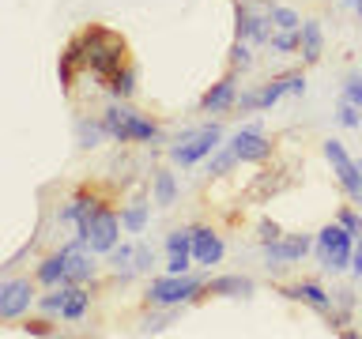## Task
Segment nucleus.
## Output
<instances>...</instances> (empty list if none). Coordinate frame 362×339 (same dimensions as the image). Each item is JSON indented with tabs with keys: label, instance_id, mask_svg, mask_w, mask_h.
<instances>
[{
	"label": "nucleus",
	"instance_id": "nucleus-4",
	"mask_svg": "<svg viewBox=\"0 0 362 339\" xmlns=\"http://www.w3.org/2000/svg\"><path fill=\"white\" fill-rule=\"evenodd\" d=\"M223 140V124H204V129H189L181 132L174 147H170V158H174L177 166H197L200 158H208L215 147Z\"/></svg>",
	"mask_w": 362,
	"mask_h": 339
},
{
	"label": "nucleus",
	"instance_id": "nucleus-35",
	"mask_svg": "<svg viewBox=\"0 0 362 339\" xmlns=\"http://www.w3.org/2000/svg\"><path fill=\"white\" fill-rule=\"evenodd\" d=\"M189 260H192V253H170L166 271H170V275H185V271H189Z\"/></svg>",
	"mask_w": 362,
	"mask_h": 339
},
{
	"label": "nucleus",
	"instance_id": "nucleus-21",
	"mask_svg": "<svg viewBox=\"0 0 362 339\" xmlns=\"http://www.w3.org/2000/svg\"><path fill=\"white\" fill-rule=\"evenodd\" d=\"M106 136L110 132H106V124H102V121H87V117L76 121V143L79 147H98Z\"/></svg>",
	"mask_w": 362,
	"mask_h": 339
},
{
	"label": "nucleus",
	"instance_id": "nucleus-39",
	"mask_svg": "<svg viewBox=\"0 0 362 339\" xmlns=\"http://www.w3.org/2000/svg\"><path fill=\"white\" fill-rule=\"evenodd\" d=\"M344 4H347L351 11H355V16H358V19H362V0H344Z\"/></svg>",
	"mask_w": 362,
	"mask_h": 339
},
{
	"label": "nucleus",
	"instance_id": "nucleus-37",
	"mask_svg": "<svg viewBox=\"0 0 362 339\" xmlns=\"http://www.w3.org/2000/svg\"><path fill=\"white\" fill-rule=\"evenodd\" d=\"M339 222H344V226H347V230L355 234V237H362V219H358L355 211H339Z\"/></svg>",
	"mask_w": 362,
	"mask_h": 339
},
{
	"label": "nucleus",
	"instance_id": "nucleus-32",
	"mask_svg": "<svg viewBox=\"0 0 362 339\" xmlns=\"http://www.w3.org/2000/svg\"><path fill=\"white\" fill-rule=\"evenodd\" d=\"M344 98H351V102L362 109V76H358V72H351V76L344 79Z\"/></svg>",
	"mask_w": 362,
	"mask_h": 339
},
{
	"label": "nucleus",
	"instance_id": "nucleus-2",
	"mask_svg": "<svg viewBox=\"0 0 362 339\" xmlns=\"http://www.w3.org/2000/svg\"><path fill=\"white\" fill-rule=\"evenodd\" d=\"M313 249H317V264L336 275V271L351 268V260H355V234H351L344 222L325 226V230L317 234V245Z\"/></svg>",
	"mask_w": 362,
	"mask_h": 339
},
{
	"label": "nucleus",
	"instance_id": "nucleus-29",
	"mask_svg": "<svg viewBox=\"0 0 362 339\" xmlns=\"http://www.w3.org/2000/svg\"><path fill=\"white\" fill-rule=\"evenodd\" d=\"M272 23H276L279 30H302V19L294 16L291 8H272Z\"/></svg>",
	"mask_w": 362,
	"mask_h": 339
},
{
	"label": "nucleus",
	"instance_id": "nucleus-28",
	"mask_svg": "<svg viewBox=\"0 0 362 339\" xmlns=\"http://www.w3.org/2000/svg\"><path fill=\"white\" fill-rule=\"evenodd\" d=\"M336 121L344 124V129H362V117H358V106L351 98L339 102V109H336Z\"/></svg>",
	"mask_w": 362,
	"mask_h": 339
},
{
	"label": "nucleus",
	"instance_id": "nucleus-7",
	"mask_svg": "<svg viewBox=\"0 0 362 339\" xmlns=\"http://www.w3.org/2000/svg\"><path fill=\"white\" fill-rule=\"evenodd\" d=\"M305 253H310V237H305V234L279 237V242L264 245V268L268 271H287L291 264H298Z\"/></svg>",
	"mask_w": 362,
	"mask_h": 339
},
{
	"label": "nucleus",
	"instance_id": "nucleus-38",
	"mask_svg": "<svg viewBox=\"0 0 362 339\" xmlns=\"http://www.w3.org/2000/svg\"><path fill=\"white\" fill-rule=\"evenodd\" d=\"M351 268H355V275L362 279V237H358V245H355V260H351Z\"/></svg>",
	"mask_w": 362,
	"mask_h": 339
},
{
	"label": "nucleus",
	"instance_id": "nucleus-9",
	"mask_svg": "<svg viewBox=\"0 0 362 339\" xmlns=\"http://www.w3.org/2000/svg\"><path fill=\"white\" fill-rule=\"evenodd\" d=\"M30 302H34L30 279H4V282H0V316H4V321L23 316L30 309Z\"/></svg>",
	"mask_w": 362,
	"mask_h": 339
},
{
	"label": "nucleus",
	"instance_id": "nucleus-26",
	"mask_svg": "<svg viewBox=\"0 0 362 339\" xmlns=\"http://www.w3.org/2000/svg\"><path fill=\"white\" fill-rule=\"evenodd\" d=\"M234 162H238V155L230 151V147H223V151H215V158L208 155V174L211 177H223L226 170H234Z\"/></svg>",
	"mask_w": 362,
	"mask_h": 339
},
{
	"label": "nucleus",
	"instance_id": "nucleus-14",
	"mask_svg": "<svg viewBox=\"0 0 362 339\" xmlns=\"http://www.w3.org/2000/svg\"><path fill=\"white\" fill-rule=\"evenodd\" d=\"M283 294L294 298V302H305L313 313H321V316H332V309H336L332 294H328L325 287H317V282H298V287H291V290H283Z\"/></svg>",
	"mask_w": 362,
	"mask_h": 339
},
{
	"label": "nucleus",
	"instance_id": "nucleus-10",
	"mask_svg": "<svg viewBox=\"0 0 362 339\" xmlns=\"http://www.w3.org/2000/svg\"><path fill=\"white\" fill-rule=\"evenodd\" d=\"M268 23H272V11H257L253 4H238V38H245L253 45H268L272 42Z\"/></svg>",
	"mask_w": 362,
	"mask_h": 339
},
{
	"label": "nucleus",
	"instance_id": "nucleus-20",
	"mask_svg": "<svg viewBox=\"0 0 362 339\" xmlns=\"http://www.w3.org/2000/svg\"><path fill=\"white\" fill-rule=\"evenodd\" d=\"M155 203L158 208H174V200H177V181L170 170H155Z\"/></svg>",
	"mask_w": 362,
	"mask_h": 339
},
{
	"label": "nucleus",
	"instance_id": "nucleus-25",
	"mask_svg": "<svg viewBox=\"0 0 362 339\" xmlns=\"http://www.w3.org/2000/svg\"><path fill=\"white\" fill-rule=\"evenodd\" d=\"M132 90H136V72H132V68L113 72V83H110V95H113V98H129Z\"/></svg>",
	"mask_w": 362,
	"mask_h": 339
},
{
	"label": "nucleus",
	"instance_id": "nucleus-24",
	"mask_svg": "<svg viewBox=\"0 0 362 339\" xmlns=\"http://www.w3.org/2000/svg\"><path fill=\"white\" fill-rule=\"evenodd\" d=\"M268 45L276 53H294V49H302V30H279V34H272Z\"/></svg>",
	"mask_w": 362,
	"mask_h": 339
},
{
	"label": "nucleus",
	"instance_id": "nucleus-30",
	"mask_svg": "<svg viewBox=\"0 0 362 339\" xmlns=\"http://www.w3.org/2000/svg\"><path fill=\"white\" fill-rule=\"evenodd\" d=\"M166 253H192V230H174L166 237Z\"/></svg>",
	"mask_w": 362,
	"mask_h": 339
},
{
	"label": "nucleus",
	"instance_id": "nucleus-17",
	"mask_svg": "<svg viewBox=\"0 0 362 339\" xmlns=\"http://www.w3.org/2000/svg\"><path fill=\"white\" fill-rule=\"evenodd\" d=\"M208 290L223 294V298H249V294H253V279H245V275H219V279L208 282Z\"/></svg>",
	"mask_w": 362,
	"mask_h": 339
},
{
	"label": "nucleus",
	"instance_id": "nucleus-13",
	"mask_svg": "<svg viewBox=\"0 0 362 339\" xmlns=\"http://www.w3.org/2000/svg\"><path fill=\"white\" fill-rule=\"evenodd\" d=\"M223 237L215 234V230H208V226H197L192 230V260L197 264H204V268H211V264H219L223 260Z\"/></svg>",
	"mask_w": 362,
	"mask_h": 339
},
{
	"label": "nucleus",
	"instance_id": "nucleus-15",
	"mask_svg": "<svg viewBox=\"0 0 362 339\" xmlns=\"http://www.w3.org/2000/svg\"><path fill=\"white\" fill-rule=\"evenodd\" d=\"M238 102V83H234V76H226L223 83H215L208 95L200 98V109L204 113H226Z\"/></svg>",
	"mask_w": 362,
	"mask_h": 339
},
{
	"label": "nucleus",
	"instance_id": "nucleus-23",
	"mask_svg": "<svg viewBox=\"0 0 362 339\" xmlns=\"http://www.w3.org/2000/svg\"><path fill=\"white\" fill-rule=\"evenodd\" d=\"M121 226L129 234H144L147 230V200H132L129 208L121 211Z\"/></svg>",
	"mask_w": 362,
	"mask_h": 339
},
{
	"label": "nucleus",
	"instance_id": "nucleus-36",
	"mask_svg": "<svg viewBox=\"0 0 362 339\" xmlns=\"http://www.w3.org/2000/svg\"><path fill=\"white\" fill-rule=\"evenodd\" d=\"M257 230H260V234H257V237H260V245H268V242H279V237H283V234H279V226H276V222H268V219L260 222Z\"/></svg>",
	"mask_w": 362,
	"mask_h": 339
},
{
	"label": "nucleus",
	"instance_id": "nucleus-27",
	"mask_svg": "<svg viewBox=\"0 0 362 339\" xmlns=\"http://www.w3.org/2000/svg\"><path fill=\"white\" fill-rule=\"evenodd\" d=\"M177 316V305H166V313H155V316H147V321L140 324V332L144 335H151V332H163V328L170 324Z\"/></svg>",
	"mask_w": 362,
	"mask_h": 339
},
{
	"label": "nucleus",
	"instance_id": "nucleus-8",
	"mask_svg": "<svg viewBox=\"0 0 362 339\" xmlns=\"http://www.w3.org/2000/svg\"><path fill=\"white\" fill-rule=\"evenodd\" d=\"M117 234H121V219L113 211H106V208H98V215L90 219V226H87V249L90 253H110L113 245H117Z\"/></svg>",
	"mask_w": 362,
	"mask_h": 339
},
{
	"label": "nucleus",
	"instance_id": "nucleus-40",
	"mask_svg": "<svg viewBox=\"0 0 362 339\" xmlns=\"http://www.w3.org/2000/svg\"><path fill=\"white\" fill-rule=\"evenodd\" d=\"M358 174H362V158H358ZM355 203H358V208H362V192H358V200H355Z\"/></svg>",
	"mask_w": 362,
	"mask_h": 339
},
{
	"label": "nucleus",
	"instance_id": "nucleus-1",
	"mask_svg": "<svg viewBox=\"0 0 362 339\" xmlns=\"http://www.w3.org/2000/svg\"><path fill=\"white\" fill-rule=\"evenodd\" d=\"M121 56H124V45L113 38V34L106 30H87L83 38H79L72 49H68L64 56V64H72V61H83L90 72H98V76H113V72H121Z\"/></svg>",
	"mask_w": 362,
	"mask_h": 339
},
{
	"label": "nucleus",
	"instance_id": "nucleus-5",
	"mask_svg": "<svg viewBox=\"0 0 362 339\" xmlns=\"http://www.w3.org/2000/svg\"><path fill=\"white\" fill-rule=\"evenodd\" d=\"M200 290H204V279H197V275H170V271H166V279H155L151 287H147V302L166 309V305L192 302Z\"/></svg>",
	"mask_w": 362,
	"mask_h": 339
},
{
	"label": "nucleus",
	"instance_id": "nucleus-34",
	"mask_svg": "<svg viewBox=\"0 0 362 339\" xmlns=\"http://www.w3.org/2000/svg\"><path fill=\"white\" fill-rule=\"evenodd\" d=\"M151 264H155V249L151 245H136V275H140V271H151Z\"/></svg>",
	"mask_w": 362,
	"mask_h": 339
},
{
	"label": "nucleus",
	"instance_id": "nucleus-31",
	"mask_svg": "<svg viewBox=\"0 0 362 339\" xmlns=\"http://www.w3.org/2000/svg\"><path fill=\"white\" fill-rule=\"evenodd\" d=\"M64 298H68V287H57L53 294H45L38 305H42V313H61L64 309Z\"/></svg>",
	"mask_w": 362,
	"mask_h": 339
},
{
	"label": "nucleus",
	"instance_id": "nucleus-22",
	"mask_svg": "<svg viewBox=\"0 0 362 339\" xmlns=\"http://www.w3.org/2000/svg\"><path fill=\"white\" fill-rule=\"evenodd\" d=\"M87 302H90V294L83 287H68V298H64V309H61V321H79V316L87 313Z\"/></svg>",
	"mask_w": 362,
	"mask_h": 339
},
{
	"label": "nucleus",
	"instance_id": "nucleus-33",
	"mask_svg": "<svg viewBox=\"0 0 362 339\" xmlns=\"http://www.w3.org/2000/svg\"><path fill=\"white\" fill-rule=\"evenodd\" d=\"M230 64L234 68H249V64H253V53H249V42L245 38H238V45L230 49Z\"/></svg>",
	"mask_w": 362,
	"mask_h": 339
},
{
	"label": "nucleus",
	"instance_id": "nucleus-12",
	"mask_svg": "<svg viewBox=\"0 0 362 339\" xmlns=\"http://www.w3.org/2000/svg\"><path fill=\"white\" fill-rule=\"evenodd\" d=\"M305 90V79L302 72H291V76H279V79H272V83H264L257 90V106L260 109H272L283 95H302Z\"/></svg>",
	"mask_w": 362,
	"mask_h": 339
},
{
	"label": "nucleus",
	"instance_id": "nucleus-3",
	"mask_svg": "<svg viewBox=\"0 0 362 339\" xmlns=\"http://www.w3.org/2000/svg\"><path fill=\"white\" fill-rule=\"evenodd\" d=\"M102 124H106L110 140L117 143H132V140H158L155 121H147L144 113H136L132 106H110L102 113Z\"/></svg>",
	"mask_w": 362,
	"mask_h": 339
},
{
	"label": "nucleus",
	"instance_id": "nucleus-11",
	"mask_svg": "<svg viewBox=\"0 0 362 339\" xmlns=\"http://www.w3.org/2000/svg\"><path fill=\"white\" fill-rule=\"evenodd\" d=\"M230 151L238 155V162H260V158H268V151H272V143L260 136V129L257 124H249V129H238L234 132V140L226 143Z\"/></svg>",
	"mask_w": 362,
	"mask_h": 339
},
{
	"label": "nucleus",
	"instance_id": "nucleus-16",
	"mask_svg": "<svg viewBox=\"0 0 362 339\" xmlns=\"http://www.w3.org/2000/svg\"><path fill=\"white\" fill-rule=\"evenodd\" d=\"M68 253L61 249V253H53V256H45L42 260V268H38V282L42 287H68Z\"/></svg>",
	"mask_w": 362,
	"mask_h": 339
},
{
	"label": "nucleus",
	"instance_id": "nucleus-6",
	"mask_svg": "<svg viewBox=\"0 0 362 339\" xmlns=\"http://www.w3.org/2000/svg\"><path fill=\"white\" fill-rule=\"evenodd\" d=\"M325 158L332 162V174L336 181L344 185V192L351 200H358V192H362V174H358V162L344 151V143L339 140H325Z\"/></svg>",
	"mask_w": 362,
	"mask_h": 339
},
{
	"label": "nucleus",
	"instance_id": "nucleus-18",
	"mask_svg": "<svg viewBox=\"0 0 362 339\" xmlns=\"http://www.w3.org/2000/svg\"><path fill=\"white\" fill-rule=\"evenodd\" d=\"M321 23H317V19H302V56H305V61H310V64H317V61H321Z\"/></svg>",
	"mask_w": 362,
	"mask_h": 339
},
{
	"label": "nucleus",
	"instance_id": "nucleus-19",
	"mask_svg": "<svg viewBox=\"0 0 362 339\" xmlns=\"http://www.w3.org/2000/svg\"><path fill=\"white\" fill-rule=\"evenodd\" d=\"M106 256H110V268L117 271L121 279H132L136 275V245H121V249L113 245Z\"/></svg>",
	"mask_w": 362,
	"mask_h": 339
}]
</instances>
